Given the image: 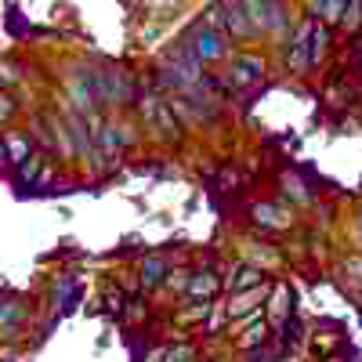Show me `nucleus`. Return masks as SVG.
Masks as SVG:
<instances>
[{"mask_svg":"<svg viewBox=\"0 0 362 362\" xmlns=\"http://www.w3.org/2000/svg\"><path fill=\"white\" fill-rule=\"evenodd\" d=\"M214 15L225 22V37H232V40H254L261 33V29L254 25V18H250L243 0H218Z\"/></svg>","mask_w":362,"mask_h":362,"instance_id":"nucleus-1","label":"nucleus"},{"mask_svg":"<svg viewBox=\"0 0 362 362\" xmlns=\"http://www.w3.org/2000/svg\"><path fill=\"white\" fill-rule=\"evenodd\" d=\"M141 112H145V124L153 127L163 141H177V138H181L177 112H174L167 102H160V98H145V102H141Z\"/></svg>","mask_w":362,"mask_h":362,"instance_id":"nucleus-2","label":"nucleus"},{"mask_svg":"<svg viewBox=\"0 0 362 362\" xmlns=\"http://www.w3.org/2000/svg\"><path fill=\"white\" fill-rule=\"evenodd\" d=\"M192 54L199 58V62H218V58L225 54V33L214 25H199L192 33Z\"/></svg>","mask_w":362,"mask_h":362,"instance_id":"nucleus-3","label":"nucleus"},{"mask_svg":"<svg viewBox=\"0 0 362 362\" xmlns=\"http://www.w3.org/2000/svg\"><path fill=\"white\" fill-rule=\"evenodd\" d=\"M228 80H232L235 90H250V87H257L264 80V62H261L257 54H239L235 62H232Z\"/></svg>","mask_w":362,"mask_h":362,"instance_id":"nucleus-4","label":"nucleus"},{"mask_svg":"<svg viewBox=\"0 0 362 362\" xmlns=\"http://www.w3.org/2000/svg\"><path fill=\"white\" fill-rule=\"evenodd\" d=\"M250 18L257 29H268V33H276V29H283L286 15H283V0H243Z\"/></svg>","mask_w":362,"mask_h":362,"instance_id":"nucleus-5","label":"nucleus"},{"mask_svg":"<svg viewBox=\"0 0 362 362\" xmlns=\"http://www.w3.org/2000/svg\"><path fill=\"white\" fill-rule=\"evenodd\" d=\"M221 290V276L214 268H203V272H192L189 276V283H185V293L192 297V300H210Z\"/></svg>","mask_w":362,"mask_h":362,"instance_id":"nucleus-6","label":"nucleus"},{"mask_svg":"<svg viewBox=\"0 0 362 362\" xmlns=\"http://www.w3.org/2000/svg\"><path fill=\"white\" fill-rule=\"evenodd\" d=\"M326 51H329V25L312 18V25H308V62H312V69L322 62Z\"/></svg>","mask_w":362,"mask_h":362,"instance_id":"nucleus-7","label":"nucleus"},{"mask_svg":"<svg viewBox=\"0 0 362 362\" xmlns=\"http://www.w3.org/2000/svg\"><path fill=\"white\" fill-rule=\"evenodd\" d=\"M167 276H174V272H170V261H167L163 254L141 261V283H145V286H163Z\"/></svg>","mask_w":362,"mask_h":362,"instance_id":"nucleus-8","label":"nucleus"},{"mask_svg":"<svg viewBox=\"0 0 362 362\" xmlns=\"http://www.w3.org/2000/svg\"><path fill=\"white\" fill-rule=\"evenodd\" d=\"M254 221L261 228H286L290 225V214H286L283 206H276V203H257L254 206Z\"/></svg>","mask_w":362,"mask_h":362,"instance_id":"nucleus-9","label":"nucleus"},{"mask_svg":"<svg viewBox=\"0 0 362 362\" xmlns=\"http://www.w3.org/2000/svg\"><path fill=\"white\" fill-rule=\"evenodd\" d=\"M344 8H348V0H312V15H315V22H341V15H344Z\"/></svg>","mask_w":362,"mask_h":362,"instance_id":"nucleus-10","label":"nucleus"},{"mask_svg":"<svg viewBox=\"0 0 362 362\" xmlns=\"http://www.w3.org/2000/svg\"><path fill=\"white\" fill-rule=\"evenodd\" d=\"M232 276H235V279H228V286H232V290H250V286H264V276H261L257 268H235Z\"/></svg>","mask_w":362,"mask_h":362,"instance_id":"nucleus-11","label":"nucleus"},{"mask_svg":"<svg viewBox=\"0 0 362 362\" xmlns=\"http://www.w3.org/2000/svg\"><path fill=\"white\" fill-rule=\"evenodd\" d=\"M8 141V160L18 167V163H25L29 156H33V148H29V138H22V134H11V138H4Z\"/></svg>","mask_w":362,"mask_h":362,"instance_id":"nucleus-12","label":"nucleus"},{"mask_svg":"<svg viewBox=\"0 0 362 362\" xmlns=\"http://www.w3.org/2000/svg\"><path fill=\"white\" fill-rule=\"evenodd\" d=\"M341 25L348 29V33L362 29V0H348V8H344V15H341Z\"/></svg>","mask_w":362,"mask_h":362,"instance_id":"nucleus-13","label":"nucleus"},{"mask_svg":"<svg viewBox=\"0 0 362 362\" xmlns=\"http://www.w3.org/2000/svg\"><path fill=\"white\" fill-rule=\"evenodd\" d=\"M160 358L163 362H196V351L185 344V348H167V351H160Z\"/></svg>","mask_w":362,"mask_h":362,"instance_id":"nucleus-14","label":"nucleus"},{"mask_svg":"<svg viewBox=\"0 0 362 362\" xmlns=\"http://www.w3.org/2000/svg\"><path fill=\"white\" fill-rule=\"evenodd\" d=\"M264 329H268L264 322H254V326L247 329V334H243V337H239V344H243V348H257V344L264 341Z\"/></svg>","mask_w":362,"mask_h":362,"instance_id":"nucleus-15","label":"nucleus"},{"mask_svg":"<svg viewBox=\"0 0 362 362\" xmlns=\"http://www.w3.org/2000/svg\"><path fill=\"white\" fill-rule=\"evenodd\" d=\"M283 185H286V192H290L297 203H308V199H312V196H308V189L300 185V181H293V174H286V177H283Z\"/></svg>","mask_w":362,"mask_h":362,"instance_id":"nucleus-16","label":"nucleus"},{"mask_svg":"<svg viewBox=\"0 0 362 362\" xmlns=\"http://www.w3.org/2000/svg\"><path fill=\"white\" fill-rule=\"evenodd\" d=\"M11 112H15V105H11V98H8V95H0V119H8Z\"/></svg>","mask_w":362,"mask_h":362,"instance_id":"nucleus-17","label":"nucleus"},{"mask_svg":"<svg viewBox=\"0 0 362 362\" xmlns=\"http://www.w3.org/2000/svg\"><path fill=\"white\" fill-rule=\"evenodd\" d=\"M0 163H11V160H8V141H4V138H0Z\"/></svg>","mask_w":362,"mask_h":362,"instance_id":"nucleus-18","label":"nucleus"}]
</instances>
